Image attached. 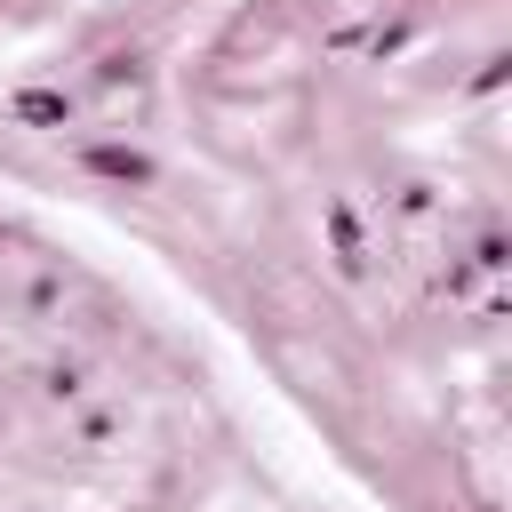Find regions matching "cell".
I'll use <instances>...</instances> for the list:
<instances>
[{
	"label": "cell",
	"instance_id": "cell-1",
	"mask_svg": "<svg viewBox=\"0 0 512 512\" xmlns=\"http://www.w3.org/2000/svg\"><path fill=\"white\" fill-rule=\"evenodd\" d=\"M16 112H24V120H64V96H48V88H32V96H16Z\"/></svg>",
	"mask_w": 512,
	"mask_h": 512
},
{
	"label": "cell",
	"instance_id": "cell-2",
	"mask_svg": "<svg viewBox=\"0 0 512 512\" xmlns=\"http://www.w3.org/2000/svg\"><path fill=\"white\" fill-rule=\"evenodd\" d=\"M96 168H104V176H144V160H136V152H96Z\"/></svg>",
	"mask_w": 512,
	"mask_h": 512
}]
</instances>
